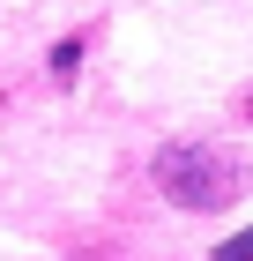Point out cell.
Returning a JSON list of instances; mask_svg holds the SVG:
<instances>
[{"label": "cell", "instance_id": "cell-3", "mask_svg": "<svg viewBox=\"0 0 253 261\" xmlns=\"http://www.w3.org/2000/svg\"><path fill=\"white\" fill-rule=\"evenodd\" d=\"M216 261H253V231H231V239L216 246Z\"/></svg>", "mask_w": 253, "mask_h": 261}, {"label": "cell", "instance_id": "cell-1", "mask_svg": "<svg viewBox=\"0 0 253 261\" xmlns=\"http://www.w3.org/2000/svg\"><path fill=\"white\" fill-rule=\"evenodd\" d=\"M149 172H156V194L179 209H231L246 194V157L223 142H172V149H156Z\"/></svg>", "mask_w": 253, "mask_h": 261}, {"label": "cell", "instance_id": "cell-2", "mask_svg": "<svg viewBox=\"0 0 253 261\" xmlns=\"http://www.w3.org/2000/svg\"><path fill=\"white\" fill-rule=\"evenodd\" d=\"M82 38H90V30H75V38H60V53H52V67H60V75H75V60H82Z\"/></svg>", "mask_w": 253, "mask_h": 261}, {"label": "cell", "instance_id": "cell-4", "mask_svg": "<svg viewBox=\"0 0 253 261\" xmlns=\"http://www.w3.org/2000/svg\"><path fill=\"white\" fill-rule=\"evenodd\" d=\"M246 112H253V97H246Z\"/></svg>", "mask_w": 253, "mask_h": 261}]
</instances>
